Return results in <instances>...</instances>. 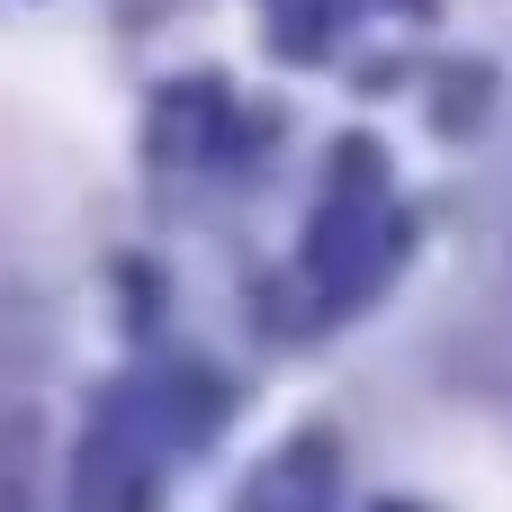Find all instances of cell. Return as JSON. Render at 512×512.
Instances as JSON below:
<instances>
[{"label":"cell","instance_id":"4","mask_svg":"<svg viewBox=\"0 0 512 512\" xmlns=\"http://www.w3.org/2000/svg\"><path fill=\"white\" fill-rule=\"evenodd\" d=\"M45 432L36 414H0V512H36L45 495Z\"/></svg>","mask_w":512,"mask_h":512},{"label":"cell","instance_id":"5","mask_svg":"<svg viewBox=\"0 0 512 512\" xmlns=\"http://www.w3.org/2000/svg\"><path fill=\"white\" fill-rule=\"evenodd\" d=\"M396 512H405V504H396Z\"/></svg>","mask_w":512,"mask_h":512},{"label":"cell","instance_id":"1","mask_svg":"<svg viewBox=\"0 0 512 512\" xmlns=\"http://www.w3.org/2000/svg\"><path fill=\"white\" fill-rule=\"evenodd\" d=\"M306 261H315V288H324V306H351V297H369V288H378V270L396 261L387 162H378V144H369V135H351V144L333 153V198H324V216H315V243H306Z\"/></svg>","mask_w":512,"mask_h":512},{"label":"cell","instance_id":"2","mask_svg":"<svg viewBox=\"0 0 512 512\" xmlns=\"http://www.w3.org/2000/svg\"><path fill=\"white\" fill-rule=\"evenodd\" d=\"M72 512H144V441L126 432V405H99L72 459Z\"/></svg>","mask_w":512,"mask_h":512},{"label":"cell","instance_id":"3","mask_svg":"<svg viewBox=\"0 0 512 512\" xmlns=\"http://www.w3.org/2000/svg\"><path fill=\"white\" fill-rule=\"evenodd\" d=\"M243 512H333V441H324V432H297V441L252 477V504Z\"/></svg>","mask_w":512,"mask_h":512}]
</instances>
